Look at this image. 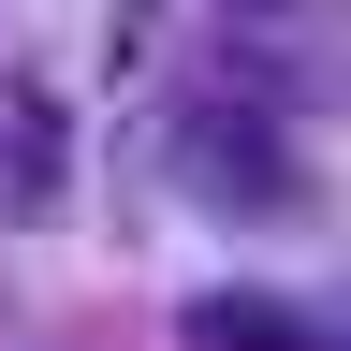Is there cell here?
Segmentation results:
<instances>
[{"mask_svg": "<svg viewBox=\"0 0 351 351\" xmlns=\"http://www.w3.org/2000/svg\"><path fill=\"white\" fill-rule=\"evenodd\" d=\"M191 351H307L293 293H191Z\"/></svg>", "mask_w": 351, "mask_h": 351, "instance_id": "3", "label": "cell"}, {"mask_svg": "<svg viewBox=\"0 0 351 351\" xmlns=\"http://www.w3.org/2000/svg\"><path fill=\"white\" fill-rule=\"evenodd\" d=\"M161 176H176V205H205V219H278L307 191V176H293V132L263 103H176L161 117Z\"/></svg>", "mask_w": 351, "mask_h": 351, "instance_id": "1", "label": "cell"}, {"mask_svg": "<svg viewBox=\"0 0 351 351\" xmlns=\"http://www.w3.org/2000/svg\"><path fill=\"white\" fill-rule=\"evenodd\" d=\"M73 205V117L44 73H0V234H44Z\"/></svg>", "mask_w": 351, "mask_h": 351, "instance_id": "2", "label": "cell"}]
</instances>
